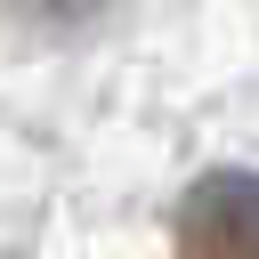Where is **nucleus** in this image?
<instances>
[{
	"label": "nucleus",
	"mask_w": 259,
	"mask_h": 259,
	"mask_svg": "<svg viewBox=\"0 0 259 259\" xmlns=\"http://www.w3.org/2000/svg\"><path fill=\"white\" fill-rule=\"evenodd\" d=\"M178 259H259V170H202L186 186Z\"/></svg>",
	"instance_id": "nucleus-1"
}]
</instances>
